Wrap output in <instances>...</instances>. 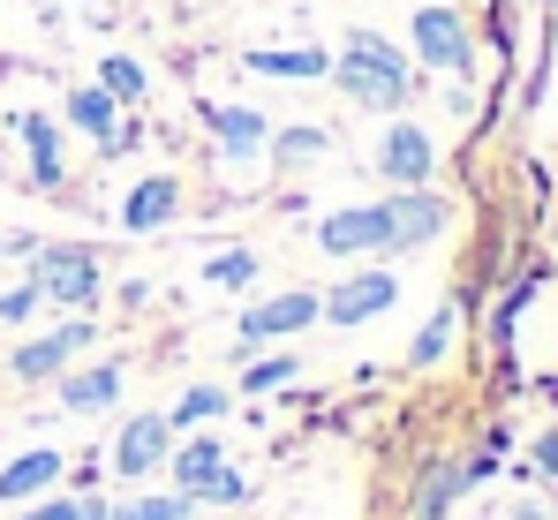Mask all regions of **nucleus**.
Wrapping results in <instances>:
<instances>
[{
	"label": "nucleus",
	"mask_w": 558,
	"mask_h": 520,
	"mask_svg": "<svg viewBox=\"0 0 558 520\" xmlns=\"http://www.w3.org/2000/svg\"><path fill=\"white\" fill-rule=\"evenodd\" d=\"M332 84L348 90L355 106H371V113H400L408 90H415V69H408L400 46H385L377 31H348V46L332 53Z\"/></svg>",
	"instance_id": "nucleus-1"
},
{
	"label": "nucleus",
	"mask_w": 558,
	"mask_h": 520,
	"mask_svg": "<svg viewBox=\"0 0 558 520\" xmlns=\"http://www.w3.org/2000/svg\"><path fill=\"white\" fill-rule=\"evenodd\" d=\"M31 287H38V302L84 317V310L98 302V257L84 250V242H53V250L31 257Z\"/></svg>",
	"instance_id": "nucleus-2"
},
{
	"label": "nucleus",
	"mask_w": 558,
	"mask_h": 520,
	"mask_svg": "<svg viewBox=\"0 0 558 520\" xmlns=\"http://www.w3.org/2000/svg\"><path fill=\"white\" fill-rule=\"evenodd\" d=\"M408 38H415V61H423V69H438V76H468V69H475V38H468L461 8L423 0V8H415V23H408Z\"/></svg>",
	"instance_id": "nucleus-3"
},
{
	"label": "nucleus",
	"mask_w": 558,
	"mask_h": 520,
	"mask_svg": "<svg viewBox=\"0 0 558 520\" xmlns=\"http://www.w3.org/2000/svg\"><path fill=\"white\" fill-rule=\"evenodd\" d=\"M317 250H325V257H392L385 196H377V204H348V211H325V219H317Z\"/></svg>",
	"instance_id": "nucleus-4"
},
{
	"label": "nucleus",
	"mask_w": 558,
	"mask_h": 520,
	"mask_svg": "<svg viewBox=\"0 0 558 520\" xmlns=\"http://www.w3.org/2000/svg\"><path fill=\"white\" fill-rule=\"evenodd\" d=\"M385 219H392V257H408V250H430L453 211H446V196H430V181H423V189H392V196H385Z\"/></svg>",
	"instance_id": "nucleus-5"
},
{
	"label": "nucleus",
	"mask_w": 558,
	"mask_h": 520,
	"mask_svg": "<svg viewBox=\"0 0 558 520\" xmlns=\"http://www.w3.org/2000/svg\"><path fill=\"white\" fill-rule=\"evenodd\" d=\"M377 173H385L392 189H423V181L438 173V144H430V129H423V121H392V129L377 136Z\"/></svg>",
	"instance_id": "nucleus-6"
},
{
	"label": "nucleus",
	"mask_w": 558,
	"mask_h": 520,
	"mask_svg": "<svg viewBox=\"0 0 558 520\" xmlns=\"http://www.w3.org/2000/svg\"><path fill=\"white\" fill-rule=\"evenodd\" d=\"M400 302V279L392 271H355V279H340L332 294H317V317L325 325H371Z\"/></svg>",
	"instance_id": "nucleus-7"
},
{
	"label": "nucleus",
	"mask_w": 558,
	"mask_h": 520,
	"mask_svg": "<svg viewBox=\"0 0 558 520\" xmlns=\"http://www.w3.org/2000/svg\"><path fill=\"white\" fill-rule=\"evenodd\" d=\"M84 347H92V325H84V317H69L61 332L15 347V354H8V377H15V385H46V377H61V370H69V354H84Z\"/></svg>",
	"instance_id": "nucleus-8"
},
{
	"label": "nucleus",
	"mask_w": 558,
	"mask_h": 520,
	"mask_svg": "<svg viewBox=\"0 0 558 520\" xmlns=\"http://www.w3.org/2000/svg\"><path fill=\"white\" fill-rule=\"evenodd\" d=\"M204 129H211V144H219V159H265V144H272V121L257 113V106H204Z\"/></svg>",
	"instance_id": "nucleus-9"
},
{
	"label": "nucleus",
	"mask_w": 558,
	"mask_h": 520,
	"mask_svg": "<svg viewBox=\"0 0 558 520\" xmlns=\"http://www.w3.org/2000/svg\"><path fill=\"white\" fill-rule=\"evenodd\" d=\"M302 325H317V294L310 287H294V294H272V302H257V310H242V347H265V340H287V332H302Z\"/></svg>",
	"instance_id": "nucleus-10"
},
{
	"label": "nucleus",
	"mask_w": 558,
	"mask_h": 520,
	"mask_svg": "<svg viewBox=\"0 0 558 520\" xmlns=\"http://www.w3.org/2000/svg\"><path fill=\"white\" fill-rule=\"evenodd\" d=\"M167 437H174V423L167 415H129L121 423V437H113V468L136 483V475H151L159 460H167Z\"/></svg>",
	"instance_id": "nucleus-11"
},
{
	"label": "nucleus",
	"mask_w": 558,
	"mask_h": 520,
	"mask_svg": "<svg viewBox=\"0 0 558 520\" xmlns=\"http://www.w3.org/2000/svg\"><path fill=\"white\" fill-rule=\"evenodd\" d=\"M242 69L279 76V84H317V76H332V53L325 46H257V53H242Z\"/></svg>",
	"instance_id": "nucleus-12"
},
{
	"label": "nucleus",
	"mask_w": 558,
	"mask_h": 520,
	"mask_svg": "<svg viewBox=\"0 0 558 520\" xmlns=\"http://www.w3.org/2000/svg\"><path fill=\"white\" fill-rule=\"evenodd\" d=\"M182 211V181L174 173H151V181H136L129 196H121V227L129 234H151V227H167Z\"/></svg>",
	"instance_id": "nucleus-13"
},
{
	"label": "nucleus",
	"mask_w": 558,
	"mask_h": 520,
	"mask_svg": "<svg viewBox=\"0 0 558 520\" xmlns=\"http://www.w3.org/2000/svg\"><path fill=\"white\" fill-rule=\"evenodd\" d=\"M23 152H31V189H61V129L46 113H15Z\"/></svg>",
	"instance_id": "nucleus-14"
},
{
	"label": "nucleus",
	"mask_w": 558,
	"mask_h": 520,
	"mask_svg": "<svg viewBox=\"0 0 558 520\" xmlns=\"http://www.w3.org/2000/svg\"><path fill=\"white\" fill-rule=\"evenodd\" d=\"M113 392H121V362H92V370L61 377V408H69V415H98V408H113Z\"/></svg>",
	"instance_id": "nucleus-15"
},
{
	"label": "nucleus",
	"mask_w": 558,
	"mask_h": 520,
	"mask_svg": "<svg viewBox=\"0 0 558 520\" xmlns=\"http://www.w3.org/2000/svg\"><path fill=\"white\" fill-rule=\"evenodd\" d=\"M53 475H61V452H23V460H8V468H0V506H23V498H38Z\"/></svg>",
	"instance_id": "nucleus-16"
},
{
	"label": "nucleus",
	"mask_w": 558,
	"mask_h": 520,
	"mask_svg": "<svg viewBox=\"0 0 558 520\" xmlns=\"http://www.w3.org/2000/svg\"><path fill=\"white\" fill-rule=\"evenodd\" d=\"M113 121H121V98H113L106 84H84V90H69V129H84V136L98 144V136H106Z\"/></svg>",
	"instance_id": "nucleus-17"
},
{
	"label": "nucleus",
	"mask_w": 558,
	"mask_h": 520,
	"mask_svg": "<svg viewBox=\"0 0 558 520\" xmlns=\"http://www.w3.org/2000/svg\"><path fill=\"white\" fill-rule=\"evenodd\" d=\"M219 468H227V460H219V437H189L182 452H174V483H182V498H196Z\"/></svg>",
	"instance_id": "nucleus-18"
},
{
	"label": "nucleus",
	"mask_w": 558,
	"mask_h": 520,
	"mask_svg": "<svg viewBox=\"0 0 558 520\" xmlns=\"http://www.w3.org/2000/svg\"><path fill=\"white\" fill-rule=\"evenodd\" d=\"M453 325H461V302H446L423 332H415V347H408V362L415 370H430V362H446V347H453Z\"/></svg>",
	"instance_id": "nucleus-19"
},
{
	"label": "nucleus",
	"mask_w": 558,
	"mask_h": 520,
	"mask_svg": "<svg viewBox=\"0 0 558 520\" xmlns=\"http://www.w3.org/2000/svg\"><path fill=\"white\" fill-rule=\"evenodd\" d=\"M453 498H461V468H430L423 491H415V520H438Z\"/></svg>",
	"instance_id": "nucleus-20"
},
{
	"label": "nucleus",
	"mask_w": 558,
	"mask_h": 520,
	"mask_svg": "<svg viewBox=\"0 0 558 520\" xmlns=\"http://www.w3.org/2000/svg\"><path fill=\"white\" fill-rule=\"evenodd\" d=\"M211 415H227V392H219V385H189L182 400H174V415H167V423H174V431H189V423H211Z\"/></svg>",
	"instance_id": "nucleus-21"
},
{
	"label": "nucleus",
	"mask_w": 558,
	"mask_h": 520,
	"mask_svg": "<svg viewBox=\"0 0 558 520\" xmlns=\"http://www.w3.org/2000/svg\"><path fill=\"white\" fill-rule=\"evenodd\" d=\"M265 152H272L279 167H302V159H317V152H325V129H310V121H302V129H279Z\"/></svg>",
	"instance_id": "nucleus-22"
},
{
	"label": "nucleus",
	"mask_w": 558,
	"mask_h": 520,
	"mask_svg": "<svg viewBox=\"0 0 558 520\" xmlns=\"http://www.w3.org/2000/svg\"><path fill=\"white\" fill-rule=\"evenodd\" d=\"M98 84L113 90L121 106H136V98H144V69H136L129 53H106V61H98Z\"/></svg>",
	"instance_id": "nucleus-23"
},
{
	"label": "nucleus",
	"mask_w": 558,
	"mask_h": 520,
	"mask_svg": "<svg viewBox=\"0 0 558 520\" xmlns=\"http://www.w3.org/2000/svg\"><path fill=\"white\" fill-rule=\"evenodd\" d=\"M302 377V362L294 354H265V362H250L242 370V392H272V385H294Z\"/></svg>",
	"instance_id": "nucleus-24"
},
{
	"label": "nucleus",
	"mask_w": 558,
	"mask_h": 520,
	"mask_svg": "<svg viewBox=\"0 0 558 520\" xmlns=\"http://www.w3.org/2000/svg\"><path fill=\"white\" fill-rule=\"evenodd\" d=\"M204 279H211V287H250V279H257V257H250V250H219V257L204 264Z\"/></svg>",
	"instance_id": "nucleus-25"
},
{
	"label": "nucleus",
	"mask_w": 558,
	"mask_h": 520,
	"mask_svg": "<svg viewBox=\"0 0 558 520\" xmlns=\"http://www.w3.org/2000/svg\"><path fill=\"white\" fill-rule=\"evenodd\" d=\"M189 506H196V498H182V491H174V498H129L113 520H189Z\"/></svg>",
	"instance_id": "nucleus-26"
},
{
	"label": "nucleus",
	"mask_w": 558,
	"mask_h": 520,
	"mask_svg": "<svg viewBox=\"0 0 558 520\" xmlns=\"http://www.w3.org/2000/svg\"><path fill=\"white\" fill-rule=\"evenodd\" d=\"M31 310H38V287L23 279V287H0V325H31Z\"/></svg>",
	"instance_id": "nucleus-27"
},
{
	"label": "nucleus",
	"mask_w": 558,
	"mask_h": 520,
	"mask_svg": "<svg viewBox=\"0 0 558 520\" xmlns=\"http://www.w3.org/2000/svg\"><path fill=\"white\" fill-rule=\"evenodd\" d=\"M196 498H211V506H242V498H250V483H242L234 468H219V475H211V483H204Z\"/></svg>",
	"instance_id": "nucleus-28"
},
{
	"label": "nucleus",
	"mask_w": 558,
	"mask_h": 520,
	"mask_svg": "<svg viewBox=\"0 0 558 520\" xmlns=\"http://www.w3.org/2000/svg\"><path fill=\"white\" fill-rule=\"evenodd\" d=\"M529 460H536V475H558V431L536 437V452H529Z\"/></svg>",
	"instance_id": "nucleus-29"
},
{
	"label": "nucleus",
	"mask_w": 558,
	"mask_h": 520,
	"mask_svg": "<svg viewBox=\"0 0 558 520\" xmlns=\"http://www.w3.org/2000/svg\"><path fill=\"white\" fill-rule=\"evenodd\" d=\"M23 520H76V498H53V506H38V513H23Z\"/></svg>",
	"instance_id": "nucleus-30"
},
{
	"label": "nucleus",
	"mask_w": 558,
	"mask_h": 520,
	"mask_svg": "<svg viewBox=\"0 0 558 520\" xmlns=\"http://www.w3.org/2000/svg\"><path fill=\"white\" fill-rule=\"evenodd\" d=\"M76 520H113V513H106L98 498H76Z\"/></svg>",
	"instance_id": "nucleus-31"
},
{
	"label": "nucleus",
	"mask_w": 558,
	"mask_h": 520,
	"mask_svg": "<svg viewBox=\"0 0 558 520\" xmlns=\"http://www.w3.org/2000/svg\"><path fill=\"white\" fill-rule=\"evenodd\" d=\"M513 520H544V506H513Z\"/></svg>",
	"instance_id": "nucleus-32"
}]
</instances>
